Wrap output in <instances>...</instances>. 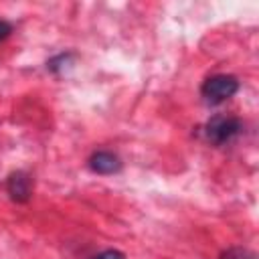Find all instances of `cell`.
<instances>
[{
	"instance_id": "1",
	"label": "cell",
	"mask_w": 259,
	"mask_h": 259,
	"mask_svg": "<svg viewBox=\"0 0 259 259\" xmlns=\"http://www.w3.org/2000/svg\"><path fill=\"white\" fill-rule=\"evenodd\" d=\"M243 130V123L239 117H233V115H223V113H217L212 115L204 127H202V134H204V140L212 146H225L229 144L231 140H235Z\"/></svg>"
},
{
	"instance_id": "2",
	"label": "cell",
	"mask_w": 259,
	"mask_h": 259,
	"mask_svg": "<svg viewBox=\"0 0 259 259\" xmlns=\"http://www.w3.org/2000/svg\"><path fill=\"white\" fill-rule=\"evenodd\" d=\"M237 91H239V79L233 75H227V73L212 75L200 85V95L210 105H217V103L231 99Z\"/></svg>"
},
{
	"instance_id": "3",
	"label": "cell",
	"mask_w": 259,
	"mask_h": 259,
	"mask_svg": "<svg viewBox=\"0 0 259 259\" xmlns=\"http://www.w3.org/2000/svg\"><path fill=\"white\" fill-rule=\"evenodd\" d=\"M6 192L14 202H28L32 196V178L24 170H16L6 178Z\"/></svg>"
},
{
	"instance_id": "4",
	"label": "cell",
	"mask_w": 259,
	"mask_h": 259,
	"mask_svg": "<svg viewBox=\"0 0 259 259\" xmlns=\"http://www.w3.org/2000/svg\"><path fill=\"white\" fill-rule=\"evenodd\" d=\"M89 168L95 172V174H103V176H109V174H115L121 170V160L117 154L109 152V150H97L89 156Z\"/></svg>"
},
{
	"instance_id": "5",
	"label": "cell",
	"mask_w": 259,
	"mask_h": 259,
	"mask_svg": "<svg viewBox=\"0 0 259 259\" xmlns=\"http://www.w3.org/2000/svg\"><path fill=\"white\" fill-rule=\"evenodd\" d=\"M221 259H257V255L247 247H229L221 253Z\"/></svg>"
},
{
	"instance_id": "6",
	"label": "cell",
	"mask_w": 259,
	"mask_h": 259,
	"mask_svg": "<svg viewBox=\"0 0 259 259\" xmlns=\"http://www.w3.org/2000/svg\"><path fill=\"white\" fill-rule=\"evenodd\" d=\"M71 59H73V53H61V55L53 57V59L47 63V67H49L53 73H59V71H63V69H65V65H67Z\"/></svg>"
},
{
	"instance_id": "7",
	"label": "cell",
	"mask_w": 259,
	"mask_h": 259,
	"mask_svg": "<svg viewBox=\"0 0 259 259\" xmlns=\"http://www.w3.org/2000/svg\"><path fill=\"white\" fill-rule=\"evenodd\" d=\"M91 259H125V255H123L121 251H117V249H105V251L97 253V255L91 257Z\"/></svg>"
},
{
	"instance_id": "8",
	"label": "cell",
	"mask_w": 259,
	"mask_h": 259,
	"mask_svg": "<svg viewBox=\"0 0 259 259\" xmlns=\"http://www.w3.org/2000/svg\"><path fill=\"white\" fill-rule=\"evenodd\" d=\"M10 32H12V24H10L8 20H2V18H0V40L8 38Z\"/></svg>"
}]
</instances>
